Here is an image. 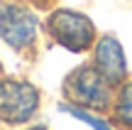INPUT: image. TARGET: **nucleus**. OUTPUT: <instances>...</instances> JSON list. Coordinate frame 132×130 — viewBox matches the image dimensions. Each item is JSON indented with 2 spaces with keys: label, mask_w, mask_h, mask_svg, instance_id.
Listing matches in <instances>:
<instances>
[{
  "label": "nucleus",
  "mask_w": 132,
  "mask_h": 130,
  "mask_svg": "<svg viewBox=\"0 0 132 130\" xmlns=\"http://www.w3.org/2000/svg\"><path fill=\"white\" fill-rule=\"evenodd\" d=\"M113 83L95 66H81L66 79V96L86 111H103L113 98Z\"/></svg>",
  "instance_id": "1"
},
{
  "label": "nucleus",
  "mask_w": 132,
  "mask_h": 130,
  "mask_svg": "<svg viewBox=\"0 0 132 130\" xmlns=\"http://www.w3.org/2000/svg\"><path fill=\"white\" fill-rule=\"evenodd\" d=\"M47 27L52 32V37L71 52H86L95 42L93 22L86 15L73 12V10H56L49 17Z\"/></svg>",
  "instance_id": "2"
},
{
  "label": "nucleus",
  "mask_w": 132,
  "mask_h": 130,
  "mask_svg": "<svg viewBox=\"0 0 132 130\" xmlns=\"http://www.w3.org/2000/svg\"><path fill=\"white\" fill-rule=\"evenodd\" d=\"M39 106V93L32 83L5 79L0 81V120L24 123L34 116Z\"/></svg>",
  "instance_id": "3"
},
{
  "label": "nucleus",
  "mask_w": 132,
  "mask_h": 130,
  "mask_svg": "<svg viewBox=\"0 0 132 130\" xmlns=\"http://www.w3.org/2000/svg\"><path fill=\"white\" fill-rule=\"evenodd\" d=\"M39 22L27 7L5 3L0 5V37L12 49H27L37 39Z\"/></svg>",
  "instance_id": "4"
},
{
  "label": "nucleus",
  "mask_w": 132,
  "mask_h": 130,
  "mask_svg": "<svg viewBox=\"0 0 132 130\" xmlns=\"http://www.w3.org/2000/svg\"><path fill=\"white\" fill-rule=\"evenodd\" d=\"M95 69L108 79L110 83H120L125 79L127 64H125V52L115 37H100L95 42Z\"/></svg>",
  "instance_id": "5"
},
{
  "label": "nucleus",
  "mask_w": 132,
  "mask_h": 130,
  "mask_svg": "<svg viewBox=\"0 0 132 130\" xmlns=\"http://www.w3.org/2000/svg\"><path fill=\"white\" fill-rule=\"evenodd\" d=\"M118 118L122 125L132 128V81H125L118 93Z\"/></svg>",
  "instance_id": "6"
},
{
  "label": "nucleus",
  "mask_w": 132,
  "mask_h": 130,
  "mask_svg": "<svg viewBox=\"0 0 132 130\" xmlns=\"http://www.w3.org/2000/svg\"><path fill=\"white\" fill-rule=\"evenodd\" d=\"M61 111H66L69 116H73L76 120H83L88 123L93 130H110V125L105 120H100V118H95L90 111H86V108H78V106H61Z\"/></svg>",
  "instance_id": "7"
},
{
  "label": "nucleus",
  "mask_w": 132,
  "mask_h": 130,
  "mask_svg": "<svg viewBox=\"0 0 132 130\" xmlns=\"http://www.w3.org/2000/svg\"><path fill=\"white\" fill-rule=\"evenodd\" d=\"M32 130H47V128H32Z\"/></svg>",
  "instance_id": "8"
},
{
  "label": "nucleus",
  "mask_w": 132,
  "mask_h": 130,
  "mask_svg": "<svg viewBox=\"0 0 132 130\" xmlns=\"http://www.w3.org/2000/svg\"><path fill=\"white\" fill-rule=\"evenodd\" d=\"M0 76H3V66H0Z\"/></svg>",
  "instance_id": "9"
},
{
  "label": "nucleus",
  "mask_w": 132,
  "mask_h": 130,
  "mask_svg": "<svg viewBox=\"0 0 132 130\" xmlns=\"http://www.w3.org/2000/svg\"><path fill=\"white\" fill-rule=\"evenodd\" d=\"M37 3H47V0H37Z\"/></svg>",
  "instance_id": "10"
}]
</instances>
